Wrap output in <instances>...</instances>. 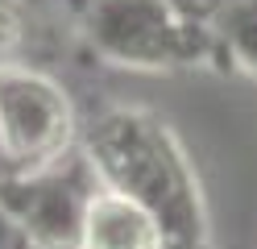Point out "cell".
I'll list each match as a JSON object with an SVG mask.
<instances>
[{
    "label": "cell",
    "mask_w": 257,
    "mask_h": 249,
    "mask_svg": "<svg viewBox=\"0 0 257 249\" xmlns=\"http://www.w3.org/2000/svg\"><path fill=\"white\" fill-rule=\"evenodd\" d=\"M79 145L100 187L133 199L158 224L162 249H216L195 162L162 116L124 104L104 108L79 125Z\"/></svg>",
    "instance_id": "obj_1"
},
{
    "label": "cell",
    "mask_w": 257,
    "mask_h": 249,
    "mask_svg": "<svg viewBox=\"0 0 257 249\" xmlns=\"http://www.w3.org/2000/svg\"><path fill=\"white\" fill-rule=\"evenodd\" d=\"M75 33L100 62L141 75H174L216 58L207 17L183 0H71Z\"/></svg>",
    "instance_id": "obj_2"
},
{
    "label": "cell",
    "mask_w": 257,
    "mask_h": 249,
    "mask_svg": "<svg viewBox=\"0 0 257 249\" xmlns=\"http://www.w3.org/2000/svg\"><path fill=\"white\" fill-rule=\"evenodd\" d=\"M95 191L100 175L75 141L54 162L9 171L0 179V216L25 237L29 249H83V224Z\"/></svg>",
    "instance_id": "obj_3"
},
{
    "label": "cell",
    "mask_w": 257,
    "mask_h": 249,
    "mask_svg": "<svg viewBox=\"0 0 257 249\" xmlns=\"http://www.w3.org/2000/svg\"><path fill=\"white\" fill-rule=\"evenodd\" d=\"M79 141V116L71 96L50 75L21 62L0 66V154L13 171L54 162Z\"/></svg>",
    "instance_id": "obj_4"
},
{
    "label": "cell",
    "mask_w": 257,
    "mask_h": 249,
    "mask_svg": "<svg viewBox=\"0 0 257 249\" xmlns=\"http://www.w3.org/2000/svg\"><path fill=\"white\" fill-rule=\"evenodd\" d=\"M83 249H162V232L133 199L100 187L87 208Z\"/></svg>",
    "instance_id": "obj_5"
},
{
    "label": "cell",
    "mask_w": 257,
    "mask_h": 249,
    "mask_svg": "<svg viewBox=\"0 0 257 249\" xmlns=\"http://www.w3.org/2000/svg\"><path fill=\"white\" fill-rule=\"evenodd\" d=\"M207 25L216 38V58L257 79V0H220Z\"/></svg>",
    "instance_id": "obj_6"
},
{
    "label": "cell",
    "mask_w": 257,
    "mask_h": 249,
    "mask_svg": "<svg viewBox=\"0 0 257 249\" xmlns=\"http://www.w3.org/2000/svg\"><path fill=\"white\" fill-rule=\"evenodd\" d=\"M21 42H25V9H21V0H0V66L17 62Z\"/></svg>",
    "instance_id": "obj_7"
},
{
    "label": "cell",
    "mask_w": 257,
    "mask_h": 249,
    "mask_svg": "<svg viewBox=\"0 0 257 249\" xmlns=\"http://www.w3.org/2000/svg\"><path fill=\"white\" fill-rule=\"evenodd\" d=\"M5 228H9V224H5V216H0V237H5Z\"/></svg>",
    "instance_id": "obj_8"
}]
</instances>
